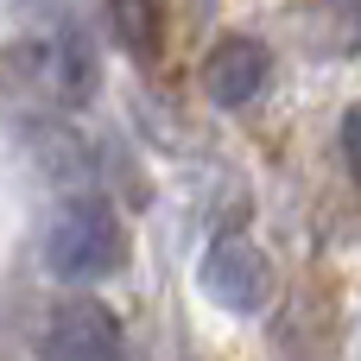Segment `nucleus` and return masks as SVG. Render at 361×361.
Listing matches in <instances>:
<instances>
[{
	"label": "nucleus",
	"mask_w": 361,
	"mask_h": 361,
	"mask_svg": "<svg viewBox=\"0 0 361 361\" xmlns=\"http://www.w3.org/2000/svg\"><path fill=\"white\" fill-rule=\"evenodd\" d=\"M38 70H44V89H51L57 102H70V108L95 95V57H89L76 38H57V44L38 57Z\"/></svg>",
	"instance_id": "39448f33"
},
{
	"label": "nucleus",
	"mask_w": 361,
	"mask_h": 361,
	"mask_svg": "<svg viewBox=\"0 0 361 361\" xmlns=\"http://www.w3.org/2000/svg\"><path fill=\"white\" fill-rule=\"evenodd\" d=\"M343 159H349V171H355V184H361V108L343 114Z\"/></svg>",
	"instance_id": "6e6552de"
},
{
	"label": "nucleus",
	"mask_w": 361,
	"mask_h": 361,
	"mask_svg": "<svg viewBox=\"0 0 361 361\" xmlns=\"http://www.w3.org/2000/svg\"><path fill=\"white\" fill-rule=\"evenodd\" d=\"M203 292L235 311V317H254L267 298H273V260L247 241V235H222L209 254H203Z\"/></svg>",
	"instance_id": "f03ea898"
},
{
	"label": "nucleus",
	"mask_w": 361,
	"mask_h": 361,
	"mask_svg": "<svg viewBox=\"0 0 361 361\" xmlns=\"http://www.w3.org/2000/svg\"><path fill=\"white\" fill-rule=\"evenodd\" d=\"M108 19H114V38L133 57L159 51V0H108Z\"/></svg>",
	"instance_id": "0eeeda50"
},
{
	"label": "nucleus",
	"mask_w": 361,
	"mask_h": 361,
	"mask_svg": "<svg viewBox=\"0 0 361 361\" xmlns=\"http://www.w3.org/2000/svg\"><path fill=\"white\" fill-rule=\"evenodd\" d=\"M267 70H273V57H267L260 38H222L203 63V89H209L216 108H247L267 89Z\"/></svg>",
	"instance_id": "20e7f679"
},
{
	"label": "nucleus",
	"mask_w": 361,
	"mask_h": 361,
	"mask_svg": "<svg viewBox=\"0 0 361 361\" xmlns=\"http://www.w3.org/2000/svg\"><path fill=\"white\" fill-rule=\"evenodd\" d=\"M121 254H127V241H121V222H114V209H108L102 197H70V203L51 216L44 260H51L57 279H76V286L108 279V273L121 267Z\"/></svg>",
	"instance_id": "f257e3e1"
},
{
	"label": "nucleus",
	"mask_w": 361,
	"mask_h": 361,
	"mask_svg": "<svg viewBox=\"0 0 361 361\" xmlns=\"http://www.w3.org/2000/svg\"><path fill=\"white\" fill-rule=\"evenodd\" d=\"M32 152L57 171V184H82V178H89L76 133H70V127H57V121H32Z\"/></svg>",
	"instance_id": "423d86ee"
},
{
	"label": "nucleus",
	"mask_w": 361,
	"mask_h": 361,
	"mask_svg": "<svg viewBox=\"0 0 361 361\" xmlns=\"http://www.w3.org/2000/svg\"><path fill=\"white\" fill-rule=\"evenodd\" d=\"M44 361H121V324L102 298H63L38 336Z\"/></svg>",
	"instance_id": "7ed1b4c3"
}]
</instances>
